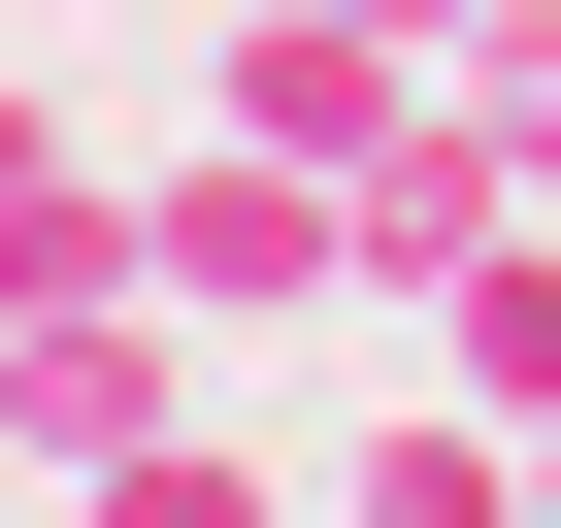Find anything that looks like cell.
I'll use <instances>...</instances> for the list:
<instances>
[{
	"instance_id": "cell-1",
	"label": "cell",
	"mask_w": 561,
	"mask_h": 528,
	"mask_svg": "<svg viewBox=\"0 0 561 528\" xmlns=\"http://www.w3.org/2000/svg\"><path fill=\"white\" fill-rule=\"evenodd\" d=\"M0 462H34V495H231V397H198V298H165V264L0 298Z\"/></svg>"
},
{
	"instance_id": "cell-2",
	"label": "cell",
	"mask_w": 561,
	"mask_h": 528,
	"mask_svg": "<svg viewBox=\"0 0 561 528\" xmlns=\"http://www.w3.org/2000/svg\"><path fill=\"white\" fill-rule=\"evenodd\" d=\"M133 264H165L198 331H331V298H364V198H331L298 133H198V165L133 198Z\"/></svg>"
},
{
	"instance_id": "cell-3",
	"label": "cell",
	"mask_w": 561,
	"mask_h": 528,
	"mask_svg": "<svg viewBox=\"0 0 561 528\" xmlns=\"http://www.w3.org/2000/svg\"><path fill=\"white\" fill-rule=\"evenodd\" d=\"M198 67H231V133H298V165H364V133L430 100V34H397V0H231Z\"/></svg>"
},
{
	"instance_id": "cell-4",
	"label": "cell",
	"mask_w": 561,
	"mask_h": 528,
	"mask_svg": "<svg viewBox=\"0 0 561 528\" xmlns=\"http://www.w3.org/2000/svg\"><path fill=\"white\" fill-rule=\"evenodd\" d=\"M133 264V165L67 133V67H0V298H100Z\"/></svg>"
},
{
	"instance_id": "cell-5",
	"label": "cell",
	"mask_w": 561,
	"mask_h": 528,
	"mask_svg": "<svg viewBox=\"0 0 561 528\" xmlns=\"http://www.w3.org/2000/svg\"><path fill=\"white\" fill-rule=\"evenodd\" d=\"M430 364H462V397H495V429H561V198H528V231H495V264H462V298H430Z\"/></svg>"
},
{
	"instance_id": "cell-6",
	"label": "cell",
	"mask_w": 561,
	"mask_h": 528,
	"mask_svg": "<svg viewBox=\"0 0 561 528\" xmlns=\"http://www.w3.org/2000/svg\"><path fill=\"white\" fill-rule=\"evenodd\" d=\"M430 67H462V133H495V165L561 198V0H462V34H430Z\"/></svg>"
},
{
	"instance_id": "cell-7",
	"label": "cell",
	"mask_w": 561,
	"mask_h": 528,
	"mask_svg": "<svg viewBox=\"0 0 561 528\" xmlns=\"http://www.w3.org/2000/svg\"><path fill=\"white\" fill-rule=\"evenodd\" d=\"M528 528H561V429H528Z\"/></svg>"
}]
</instances>
